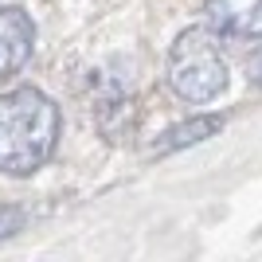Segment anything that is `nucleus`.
Returning a JSON list of instances; mask_svg holds the SVG:
<instances>
[{
    "label": "nucleus",
    "instance_id": "nucleus-1",
    "mask_svg": "<svg viewBox=\"0 0 262 262\" xmlns=\"http://www.w3.org/2000/svg\"><path fill=\"white\" fill-rule=\"evenodd\" d=\"M59 141V110L47 94L20 86L0 94V172L32 176L43 168Z\"/></svg>",
    "mask_w": 262,
    "mask_h": 262
},
{
    "label": "nucleus",
    "instance_id": "nucleus-4",
    "mask_svg": "<svg viewBox=\"0 0 262 262\" xmlns=\"http://www.w3.org/2000/svg\"><path fill=\"white\" fill-rule=\"evenodd\" d=\"M204 8L219 32L262 39V0H204Z\"/></svg>",
    "mask_w": 262,
    "mask_h": 262
},
{
    "label": "nucleus",
    "instance_id": "nucleus-2",
    "mask_svg": "<svg viewBox=\"0 0 262 262\" xmlns=\"http://www.w3.org/2000/svg\"><path fill=\"white\" fill-rule=\"evenodd\" d=\"M227 59L219 51L215 35L204 28H188L176 35L172 51H168V86L184 102H215L227 90Z\"/></svg>",
    "mask_w": 262,
    "mask_h": 262
},
{
    "label": "nucleus",
    "instance_id": "nucleus-5",
    "mask_svg": "<svg viewBox=\"0 0 262 262\" xmlns=\"http://www.w3.org/2000/svg\"><path fill=\"white\" fill-rule=\"evenodd\" d=\"M219 129H223V118H219V114H200V118H188V121H180V125H172V129L157 141V153H176V149L200 145V141H208V137H215Z\"/></svg>",
    "mask_w": 262,
    "mask_h": 262
},
{
    "label": "nucleus",
    "instance_id": "nucleus-6",
    "mask_svg": "<svg viewBox=\"0 0 262 262\" xmlns=\"http://www.w3.org/2000/svg\"><path fill=\"white\" fill-rule=\"evenodd\" d=\"M20 227H24V211H20V208H8V204H0V239L16 235Z\"/></svg>",
    "mask_w": 262,
    "mask_h": 262
},
{
    "label": "nucleus",
    "instance_id": "nucleus-3",
    "mask_svg": "<svg viewBox=\"0 0 262 262\" xmlns=\"http://www.w3.org/2000/svg\"><path fill=\"white\" fill-rule=\"evenodd\" d=\"M32 43H35L32 16L24 8H16V4L0 8V78L16 75L32 59Z\"/></svg>",
    "mask_w": 262,
    "mask_h": 262
}]
</instances>
